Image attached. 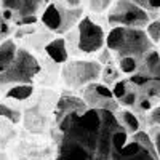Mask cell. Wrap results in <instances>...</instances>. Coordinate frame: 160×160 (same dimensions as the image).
Returning <instances> with one entry per match:
<instances>
[{
	"label": "cell",
	"mask_w": 160,
	"mask_h": 160,
	"mask_svg": "<svg viewBox=\"0 0 160 160\" xmlns=\"http://www.w3.org/2000/svg\"><path fill=\"white\" fill-rule=\"evenodd\" d=\"M111 160H158V157L151 136L144 131H138L133 141L112 152Z\"/></svg>",
	"instance_id": "277c9868"
},
{
	"label": "cell",
	"mask_w": 160,
	"mask_h": 160,
	"mask_svg": "<svg viewBox=\"0 0 160 160\" xmlns=\"http://www.w3.org/2000/svg\"><path fill=\"white\" fill-rule=\"evenodd\" d=\"M7 10H15L18 11L21 18H26V16H34V13L38 10V2H29V0H5L2 3Z\"/></svg>",
	"instance_id": "7c38bea8"
},
{
	"label": "cell",
	"mask_w": 160,
	"mask_h": 160,
	"mask_svg": "<svg viewBox=\"0 0 160 160\" xmlns=\"http://www.w3.org/2000/svg\"><path fill=\"white\" fill-rule=\"evenodd\" d=\"M112 5V2H109V0H104V2H90V8L93 11H102L106 8H109Z\"/></svg>",
	"instance_id": "603a6c76"
},
{
	"label": "cell",
	"mask_w": 160,
	"mask_h": 160,
	"mask_svg": "<svg viewBox=\"0 0 160 160\" xmlns=\"http://www.w3.org/2000/svg\"><path fill=\"white\" fill-rule=\"evenodd\" d=\"M149 15L142 8H139L135 2H115L111 13L109 22L115 28H130V29H142L149 26Z\"/></svg>",
	"instance_id": "3957f363"
},
{
	"label": "cell",
	"mask_w": 160,
	"mask_h": 160,
	"mask_svg": "<svg viewBox=\"0 0 160 160\" xmlns=\"http://www.w3.org/2000/svg\"><path fill=\"white\" fill-rule=\"evenodd\" d=\"M127 83L128 82H125V80H120V82H117L115 83V87H114V91H112V95H114V98H117V99H122L125 95H127Z\"/></svg>",
	"instance_id": "7402d4cb"
},
{
	"label": "cell",
	"mask_w": 160,
	"mask_h": 160,
	"mask_svg": "<svg viewBox=\"0 0 160 160\" xmlns=\"http://www.w3.org/2000/svg\"><path fill=\"white\" fill-rule=\"evenodd\" d=\"M72 112H77V114L85 112V102L77 98H61L58 104V118L61 117L62 120L68 114H72Z\"/></svg>",
	"instance_id": "5bb4252c"
},
{
	"label": "cell",
	"mask_w": 160,
	"mask_h": 160,
	"mask_svg": "<svg viewBox=\"0 0 160 160\" xmlns=\"http://www.w3.org/2000/svg\"><path fill=\"white\" fill-rule=\"evenodd\" d=\"M152 144H154V149L157 152V157L160 160V130H155V136L152 139Z\"/></svg>",
	"instance_id": "4316f807"
},
{
	"label": "cell",
	"mask_w": 160,
	"mask_h": 160,
	"mask_svg": "<svg viewBox=\"0 0 160 160\" xmlns=\"http://www.w3.org/2000/svg\"><path fill=\"white\" fill-rule=\"evenodd\" d=\"M104 45L102 28L93 22L90 18H85L78 24V48L83 53H95Z\"/></svg>",
	"instance_id": "ba28073f"
},
{
	"label": "cell",
	"mask_w": 160,
	"mask_h": 160,
	"mask_svg": "<svg viewBox=\"0 0 160 160\" xmlns=\"http://www.w3.org/2000/svg\"><path fill=\"white\" fill-rule=\"evenodd\" d=\"M35 21H37L35 16H26V18H21V19L18 21V24H19V26H24V24H34Z\"/></svg>",
	"instance_id": "83f0119b"
},
{
	"label": "cell",
	"mask_w": 160,
	"mask_h": 160,
	"mask_svg": "<svg viewBox=\"0 0 160 160\" xmlns=\"http://www.w3.org/2000/svg\"><path fill=\"white\" fill-rule=\"evenodd\" d=\"M40 66L37 62V59L26 50H19L16 59L10 68L0 74V85L2 83H11V82H31L32 77L35 74H38Z\"/></svg>",
	"instance_id": "5b68a950"
},
{
	"label": "cell",
	"mask_w": 160,
	"mask_h": 160,
	"mask_svg": "<svg viewBox=\"0 0 160 160\" xmlns=\"http://www.w3.org/2000/svg\"><path fill=\"white\" fill-rule=\"evenodd\" d=\"M139 8H142L146 13L149 15L151 13H155V11H160V0H136L135 2Z\"/></svg>",
	"instance_id": "ac0fdd59"
},
{
	"label": "cell",
	"mask_w": 160,
	"mask_h": 160,
	"mask_svg": "<svg viewBox=\"0 0 160 160\" xmlns=\"http://www.w3.org/2000/svg\"><path fill=\"white\" fill-rule=\"evenodd\" d=\"M101 128V114L98 109H88L82 114H68L59 120V130L64 133L66 139H71L85 146L87 149L96 154L98 136Z\"/></svg>",
	"instance_id": "6da1fadb"
},
{
	"label": "cell",
	"mask_w": 160,
	"mask_h": 160,
	"mask_svg": "<svg viewBox=\"0 0 160 160\" xmlns=\"http://www.w3.org/2000/svg\"><path fill=\"white\" fill-rule=\"evenodd\" d=\"M151 42H160V19H155L152 22H149L148 29H146Z\"/></svg>",
	"instance_id": "d6986e66"
},
{
	"label": "cell",
	"mask_w": 160,
	"mask_h": 160,
	"mask_svg": "<svg viewBox=\"0 0 160 160\" xmlns=\"http://www.w3.org/2000/svg\"><path fill=\"white\" fill-rule=\"evenodd\" d=\"M99 114H101V128H99L95 160H111L114 136H115V133L122 128V125L117 122V118L112 112L99 111Z\"/></svg>",
	"instance_id": "52a82bcc"
},
{
	"label": "cell",
	"mask_w": 160,
	"mask_h": 160,
	"mask_svg": "<svg viewBox=\"0 0 160 160\" xmlns=\"http://www.w3.org/2000/svg\"><path fill=\"white\" fill-rule=\"evenodd\" d=\"M42 21L51 31H62V28H64V10L59 8L58 5H55V3H50L42 15Z\"/></svg>",
	"instance_id": "30bf717a"
},
{
	"label": "cell",
	"mask_w": 160,
	"mask_h": 160,
	"mask_svg": "<svg viewBox=\"0 0 160 160\" xmlns=\"http://www.w3.org/2000/svg\"><path fill=\"white\" fill-rule=\"evenodd\" d=\"M117 78V71L114 68H108L104 71V82H111V80H115Z\"/></svg>",
	"instance_id": "d4e9b609"
},
{
	"label": "cell",
	"mask_w": 160,
	"mask_h": 160,
	"mask_svg": "<svg viewBox=\"0 0 160 160\" xmlns=\"http://www.w3.org/2000/svg\"><path fill=\"white\" fill-rule=\"evenodd\" d=\"M106 45L109 50L117 51L122 58H142L151 51V40L142 29L112 28L106 37Z\"/></svg>",
	"instance_id": "7a4b0ae2"
},
{
	"label": "cell",
	"mask_w": 160,
	"mask_h": 160,
	"mask_svg": "<svg viewBox=\"0 0 160 160\" xmlns=\"http://www.w3.org/2000/svg\"><path fill=\"white\" fill-rule=\"evenodd\" d=\"M0 117H5V118H8V120H10V122L18 123V122H19L21 114H19L18 111H15V109L8 108V106H5V104H0Z\"/></svg>",
	"instance_id": "ffe728a7"
},
{
	"label": "cell",
	"mask_w": 160,
	"mask_h": 160,
	"mask_svg": "<svg viewBox=\"0 0 160 160\" xmlns=\"http://www.w3.org/2000/svg\"><path fill=\"white\" fill-rule=\"evenodd\" d=\"M122 120H123V127H127L128 131L138 133V130H139V122H138V118H136L135 114H131L130 111H125V112H122Z\"/></svg>",
	"instance_id": "e0dca14e"
},
{
	"label": "cell",
	"mask_w": 160,
	"mask_h": 160,
	"mask_svg": "<svg viewBox=\"0 0 160 160\" xmlns=\"http://www.w3.org/2000/svg\"><path fill=\"white\" fill-rule=\"evenodd\" d=\"M16 55H18V50L13 40H7V42L0 45V74H3L15 62Z\"/></svg>",
	"instance_id": "4fadbf2b"
},
{
	"label": "cell",
	"mask_w": 160,
	"mask_h": 160,
	"mask_svg": "<svg viewBox=\"0 0 160 160\" xmlns=\"http://www.w3.org/2000/svg\"><path fill=\"white\" fill-rule=\"evenodd\" d=\"M101 75V66L95 61H74L69 62L62 71V77L69 87L78 88L87 85Z\"/></svg>",
	"instance_id": "8992f818"
},
{
	"label": "cell",
	"mask_w": 160,
	"mask_h": 160,
	"mask_svg": "<svg viewBox=\"0 0 160 160\" xmlns=\"http://www.w3.org/2000/svg\"><path fill=\"white\" fill-rule=\"evenodd\" d=\"M139 74L146 75L148 78H155L160 80V56L157 51H149L144 56V62L141 66V71H138Z\"/></svg>",
	"instance_id": "8fae6325"
},
{
	"label": "cell",
	"mask_w": 160,
	"mask_h": 160,
	"mask_svg": "<svg viewBox=\"0 0 160 160\" xmlns=\"http://www.w3.org/2000/svg\"><path fill=\"white\" fill-rule=\"evenodd\" d=\"M149 120H151V123H154V125H160V106H157V108H154L151 111Z\"/></svg>",
	"instance_id": "cb8c5ba5"
},
{
	"label": "cell",
	"mask_w": 160,
	"mask_h": 160,
	"mask_svg": "<svg viewBox=\"0 0 160 160\" xmlns=\"http://www.w3.org/2000/svg\"><path fill=\"white\" fill-rule=\"evenodd\" d=\"M120 101H122L123 104H127V106H131V104L136 102V95H135L133 91H130V93H127V95L120 99Z\"/></svg>",
	"instance_id": "484cf974"
},
{
	"label": "cell",
	"mask_w": 160,
	"mask_h": 160,
	"mask_svg": "<svg viewBox=\"0 0 160 160\" xmlns=\"http://www.w3.org/2000/svg\"><path fill=\"white\" fill-rule=\"evenodd\" d=\"M138 69V61L135 58H122L120 59V71L125 74H133Z\"/></svg>",
	"instance_id": "44dd1931"
},
{
	"label": "cell",
	"mask_w": 160,
	"mask_h": 160,
	"mask_svg": "<svg viewBox=\"0 0 160 160\" xmlns=\"http://www.w3.org/2000/svg\"><path fill=\"white\" fill-rule=\"evenodd\" d=\"M56 160H95V152L78 142L62 138Z\"/></svg>",
	"instance_id": "9c48e42d"
},
{
	"label": "cell",
	"mask_w": 160,
	"mask_h": 160,
	"mask_svg": "<svg viewBox=\"0 0 160 160\" xmlns=\"http://www.w3.org/2000/svg\"><path fill=\"white\" fill-rule=\"evenodd\" d=\"M45 51L48 53V56L55 61V62H66L68 61V50H66V45H64V40L62 38H56L50 42L47 47H45Z\"/></svg>",
	"instance_id": "9a60e30c"
},
{
	"label": "cell",
	"mask_w": 160,
	"mask_h": 160,
	"mask_svg": "<svg viewBox=\"0 0 160 160\" xmlns=\"http://www.w3.org/2000/svg\"><path fill=\"white\" fill-rule=\"evenodd\" d=\"M32 95V87L31 85H18V87H13L11 90H8L7 96L8 98H13V99H28L29 96Z\"/></svg>",
	"instance_id": "2e32d148"
},
{
	"label": "cell",
	"mask_w": 160,
	"mask_h": 160,
	"mask_svg": "<svg viewBox=\"0 0 160 160\" xmlns=\"http://www.w3.org/2000/svg\"><path fill=\"white\" fill-rule=\"evenodd\" d=\"M80 2H77V0H75V2H72V0H71V2H68V5H78Z\"/></svg>",
	"instance_id": "f1b7e54d"
}]
</instances>
